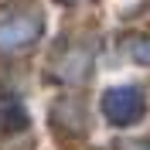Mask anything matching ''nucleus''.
<instances>
[{
    "label": "nucleus",
    "instance_id": "nucleus-1",
    "mask_svg": "<svg viewBox=\"0 0 150 150\" xmlns=\"http://www.w3.org/2000/svg\"><path fill=\"white\" fill-rule=\"evenodd\" d=\"M103 116L112 126H133L147 116V96L137 85H116L103 96Z\"/></svg>",
    "mask_w": 150,
    "mask_h": 150
},
{
    "label": "nucleus",
    "instance_id": "nucleus-2",
    "mask_svg": "<svg viewBox=\"0 0 150 150\" xmlns=\"http://www.w3.org/2000/svg\"><path fill=\"white\" fill-rule=\"evenodd\" d=\"M41 17L38 14H4L0 17V48H28L41 38Z\"/></svg>",
    "mask_w": 150,
    "mask_h": 150
},
{
    "label": "nucleus",
    "instance_id": "nucleus-3",
    "mask_svg": "<svg viewBox=\"0 0 150 150\" xmlns=\"http://www.w3.org/2000/svg\"><path fill=\"white\" fill-rule=\"evenodd\" d=\"M24 109L21 103H0V130H21L24 126Z\"/></svg>",
    "mask_w": 150,
    "mask_h": 150
},
{
    "label": "nucleus",
    "instance_id": "nucleus-4",
    "mask_svg": "<svg viewBox=\"0 0 150 150\" xmlns=\"http://www.w3.org/2000/svg\"><path fill=\"white\" fill-rule=\"evenodd\" d=\"M126 55L137 62V65H150V38H137L126 45Z\"/></svg>",
    "mask_w": 150,
    "mask_h": 150
},
{
    "label": "nucleus",
    "instance_id": "nucleus-5",
    "mask_svg": "<svg viewBox=\"0 0 150 150\" xmlns=\"http://www.w3.org/2000/svg\"><path fill=\"white\" fill-rule=\"evenodd\" d=\"M126 150H150V147H147V143H130Z\"/></svg>",
    "mask_w": 150,
    "mask_h": 150
}]
</instances>
